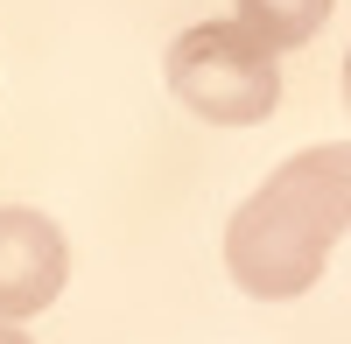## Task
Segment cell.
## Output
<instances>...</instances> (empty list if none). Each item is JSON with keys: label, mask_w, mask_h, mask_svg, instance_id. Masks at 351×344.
<instances>
[{"label": "cell", "mask_w": 351, "mask_h": 344, "mask_svg": "<svg viewBox=\"0 0 351 344\" xmlns=\"http://www.w3.org/2000/svg\"><path fill=\"white\" fill-rule=\"evenodd\" d=\"M344 99H351V56H344Z\"/></svg>", "instance_id": "cell-6"}, {"label": "cell", "mask_w": 351, "mask_h": 344, "mask_svg": "<svg viewBox=\"0 0 351 344\" xmlns=\"http://www.w3.org/2000/svg\"><path fill=\"white\" fill-rule=\"evenodd\" d=\"M169 92L211 127H260L281 106V56L239 21H197L169 42Z\"/></svg>", "instance_id": "cell-2"}, {"label": "cell", "mask_w": 351, "mask_h": 344, "mask_svg": "<svg viewBox=\"0 0 351 344\" xmlns=\"http://www.w3.org/2000/svg\"><path fill=\"white\" fill-rule=\"evenodd\" d=\"M351 232V140L288 155L225 225V267L253 302H295Z\"/></svg>", "instance_id": "cell-1"}, {"label": "cell", "mask_w": 351, "mask_h": 344, "mask_svg": "<svg viewBox=\"0 0 351 344\" xmlns=\"http://www.w3.org/2000/svg\"><path fill=\"white\" fill-rule=\"evenodd\" d=\"M71 281V246L64 225L28 211V204H0V323L43 317Z\"/></svg>", "instance_id": "cell-3"}, {"label": "cell", "mask_w": 351, "mask_h": 344, "mask_svg": "<svg viewBox=\"0 0 351 344\" xmlns=\"http://www.w3.org/2000/svg\"><path fill=\"white\" fill-rule=\"evenodd\" d=\"M330 8L337 0H239V28L281 56V49H302L316 28L330 21Z\"/></svg>", "instance_id": "cell-4"}, {"label": "cell", "mask_w": 351, "mask_h": 344, "mask_svg": "<svg viewBox=\"0 0 351 344\" xmlns=\"http://www.w3.org/2000/svg\"><path fill=\"white\" fill-rule=\"evenodd\" d=\"M0 344H28V337H21V330H14V323H0Z\"/></svg>", "instance_id": "cell-5"}]
</instances>
